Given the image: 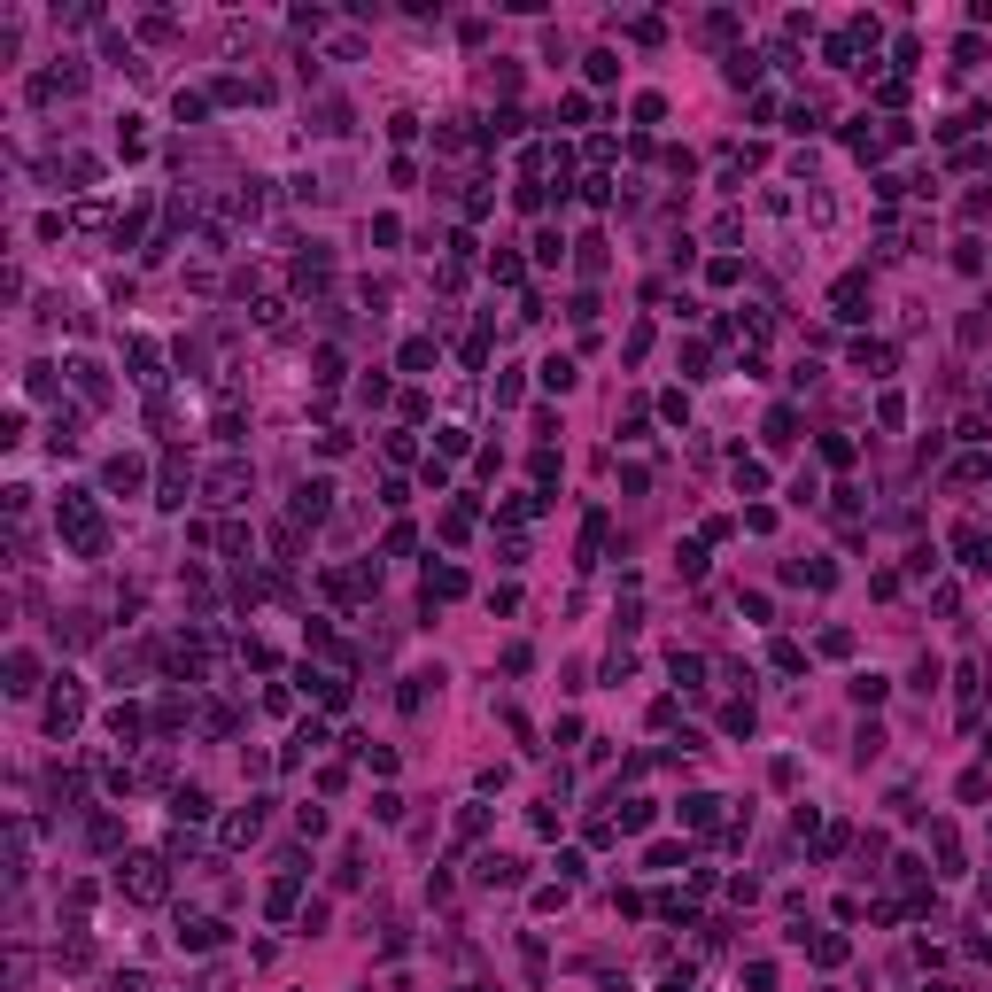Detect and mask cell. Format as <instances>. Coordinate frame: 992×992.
I'll use <instances>...</instances> for the list:
<instances>
[{
  "label": "cell",
  "instance_id": "cell-1",
  "mask_svg": "<svg viewBox=\"0 0 992 992\" xmlns=\"http://www.w3.org/2000/svg\"><path fill=\"white\" fill-rule=\"evenodd\" d=\"M55 520H62V543L78 551V559H101V551H109V527H101V512H94V496H86V488H62Z\"/></svg>",
  "mask_w": 992,
  "mask_h": 992
},
{
  "label": "cell",
  "instance_id": "cell-2",
  "mask_svg": "<svg viewBox=\"0 0 992 992\" xmlns=\"http://www.w3.org/2000/svg\"><path fill=\"white\" fill-rule=\"evenodd\" d=\"M78 721H86V698H78V682H70V675H55V698H47V737H70V729H78Z\"/></svg>",
  "mask_w": 992,
  "mask_h": 992
},
{
  "label": "cell",
  "instance_id": "cell-3",
  "mask_svg": "<svg viewBox=\"0 0 992 992\" xmlns=\"http://www.w3.org/2000/svg\"><path fill=\"white\" fill-rule=\"evenodd\" d=\"M124 892H132L140 907H156V899L171 892V876H163V860H156V853H140V860H132V876H124Z\"/></svg>",
  "mask_w": 992,
  "mask_h": 992
},
{
  "label": "cell",
  "instance_id": "cell-4",
  "mask_svg": "<svg viewBox=\"0 0 992 992\" xmlns=\"http://www.w3.org/2000/svg\"><path fill=\"white\" fill-rule=\"evenodd\" d=\"M178 946H187V953L225 946V923H217V915H178Z\"/></svg>",
  "mask_w": 992,
  "mask_h": 992
},
{
  "label": "cell",
  "instance_id": "cell-5",
  "mask_svg": "<svg viewBox=\"0 0 992 992\" xmlns=\"http://www.w3.org/2000/svg\"><path fill=\"white\" fill-rule=\"evenodd\" d=\"M264 806H272V798H249V806H233L217 837H225V845H256V830H264Z\"/></svg>",
  "mask_w": 992,
  "mask_h": 992
},
{
  "label": "cell",
  "instance_id": "cell-6",
  "mask_svg": "<svg viewBox=\"0 0 992 992\" xmlns=\"http://www.w3.org/2000/svg\"><path fill=\"white\" fill-rule=\"evenodd\" d=\"M210 496H217V505H241V496H249V466H241V458H225V466L210 473Z\"/></svg>",
  "mask_w": 992,
  "mask_h": 992
},
{
  "label": "cell",
  "instance_id": "cell-7",
  "mask_svg": "<svg viewBox=\"0 0 992 992\" xmlns=\"http://www.w3.org/2000/svg\"><path fill=\"white\" fill-rule=\"evenodd\" d=\"M830 303H837V318H845V326H853V318H869V311H860V303H869V279H860V272H845V279L830 287Z\"/></svg>",
  "mask_w": 992,
  "mask_h": 992
},
{
  "label": "cell",
  "instance_id": "cell-8",
  "mask_svg": "<svg viewBox=\"0 0 992 992\" xmlns=\"http://www.w3.org/2000/svg\"><path fill=\"white\" fill-rule=\"evenodd\" d=\"M62 372L78 380V396H86V404H109V372H101L94 357H70V365H62Z\"/></svg>",
  "mask_w": 992,
  "mask_h": 992
},
{
  "label": "cell",
  "instance_id": "cell-9",
  "mask_svg": "<svg viewBox=\"0 0 992 992\" xmlns=\"http://www.w3.org/2000/svg\"><path fill=\"white\" fill-rule=\"evenodd\" d=\"M953 551H961V566H969V574H992V535H985V527H961V535H953Z\"/></svg>",
  "mask_w": 992,
  "mask_h": 992
},
{
  "label": "cell",
  "instance_id": "cell-10",
  "mask_svg": "<svg viewBox=\"0 0 992 992\" xmlns=\"http://www.w3.org/2000/svg\"><path fill=\"white\" fill-rule=\"evenodd\" d=\"M171 815H178V830H187V822H210V791H202V783H178Z\"/></svg>",
  "mask_w": 992,
  "mask_h": 992
},
{
  "label": "cell",
  "instance_id": "cell-11",
  "mask_svg": "<svg viewBox=\"0 0 992 992\" xmlns=\"http://www.w3.org/2000/svg\"><path fill=\"white\" fill-rule=\"evenodd\" d=\"M187 488H195V473H187V458H171V466H163L156 505H163V512H178V505H187Z\"/></svg>",
  "mask_w": 992,
  "mask_h": 992
},
{
  "label": "cell",
  "instance_id": "cell-12",
  "mask_svg": "<svg viewBox=\"0 0 992 992\" xmlns=\"http://www.w3.org/2000/svg\"><path fill=\"white\" fill-rule=\"evenodd\" d=\"M326 512H333V481H303V496H295V520H326Z\"/></svg>",
  "mask_w": 992,
  "mask_h": 992
},
{
  "label": "cell",
  "instance_id": "cell-13",
  "mask_svg": "<svg viewBox=\"0 0 992 992\" xmlns=\"http://www.w3.org/2000/svg\"><path fill=\"white\" fill-rule=\"evenodd\" d=\"M140 481H148V466H140V458H109V466H101V488H117V496H132Z\"/></svg>",
  "mask_w": 992,
  "mask_h": 992
},
{
  "label": "cell",
  "instance_id": "cell-14",
  "mask_svg": "<svg viewBox=\"0 0 992 992\" xmlns=\"http://www.w3.org/2000/svg\"><path fill=\"white\" fill-rule=\"evenodd\" d=\"M675 815H682V822H690V830L705 837V830H714V822H721V798H714V791H698V798H682Z\"/></svg>",
  "mask_w": 992,
  "mask_h": 992
},
{
  "label": "cell",
  "instance_id": "cell-15",
  "mask_svg": "<svg viewBox=\"0 0 992 992\" xmlns=\"http://www.w3.org/2000/svg\"><path fill=\"white\" fill-rule=\"evenodd\" d=\"M32 682H40V660L32 651H8V698H32Z\"/></svg>",
  "mask_w": 992,
  "mask_h": 992
},
{
  "label": "cell",
  "instance_id": "cell-16",
  "mask_svg": "<svg viewBox=\"0 0 992 992\" xmlns=\"http://www.w3.org/2000/svg\"><path fill=\"white\" fill-rule=\"evenodd\" d=\"M845 148H853L860 163H876V148H884V132H876L869 117H853V124H845Z\"/></svg>",
  "mask_w": 992,
  "mask_h": 992
},
{
  "label": "cell",
  "instance_id": "cell-17",
  "mask_svg": "<svg viewBox=\"0 0 992 992\" xmlns=\"http://www.w3.org/2000/svg\"><path fill=\"white\" fill-rule=\"evenodd\" d=\"M434 597H466V574L458 566H427V605Z\"/></svg>",
  "mask_w": 992,
  "mask_h": 992
},
{
  "label": "cell",
  "instance_id": "cell-18",
  "mask_svg": "<svg viewBox=\"0 0 992 992\" xmlns=\"http://www.w3.org/2000/svg\"><path fill=\"white\" fill-rule=\"evenodd\" d=\"M853 365L869 372V380H884V372H892V350H884V341H853Z\"/></svg>",
  "mask_w": 992,
  "mask_h": 992
},
{
  "label": "cell",
  "instance_id": "cell-19",
  "mask_svg": "<svg viewBox=\"0 0 992 992\" xmlns=\"http://www.w3.org/2000/svg\"><path fill=\"white\" fill-rule=\"evenodd\" d=\"M140 729H148V721H140V705H109V737H117V744H132Z\"/></svg>",
  "mask_w": 992,
  "mask_h": 992
},
{
  "label": "cell",
  "instance_id": "cell-20",
  "mask_svg": "<svg viewBox=\"0 0 992 992\" xmlns=\"http://www.w3.org/2000/svg\"><path fill=\"white\" fill-rule=\"evenodd\" d=\"M535 372H543V388H551V396H566V388H574V357H543Z\"/></svg>",
  "mask_w": 992,
  "mask_h": 992
},
{
  "label": "cell",
  "instance_id": "cell-21",
  "mask_svg": "<svg viewBox=\"0 0 992 992\" xmlns=\"http://www.w3.org/2000/svg\"><path fill=\"white\" fill-rule=\"evenodd\" d=\"M613 830H651V798H621V815H613Z\"/></svg>",
  "mask_w": 992,
  "mask_h": 992
},
{
  "label": "cell",
  "instance_id": "cell-22",
  "mask_svg": "<svg viewBox=\"0 0 992 992\" xmlns=\"http://www.w3.org/2000/svg\"><path fill=\"white\" fill-rule=\"evenodd\" d=\"M488 279H496V287H520L527 264H520V256H488Z\"/></svg>",
  "mask_w": 992,
  "mask_h": 992
},
{
  "label": "cell",
  "instance_id": "cell-23",
  "mask_svg": "<svg viewBox=\"0 0 992 992\" xmlns=\"http://www.w3.org/2000/svg\"><path fill=\"white\" fill-rule=\"evenodd\" d=\"M434 365V341H427V333H411V341H404V372H427Z\"/></svg>",
  "mask_w": 992,
  "mask_h": 992
},
{
  "label": "cell",
  "instance_id": "cell-24",
  "mask_svg": "<svg viewBox=\"0 0 992 992\" xmlns=\"http://www.w3.org/2000/svg\"><path fill=\"white\" fill-rule=\"evenodd\" d=\"M791 434H798V411L776 404V411H768V442H791Z\"/></svg>",
  "mask_w": 992,
  "mask_h": 992
},
{
  "label": "cell",
  "instance_id": "cell-25",
  "mask_svg": "<svg viewBox=\"0 0 992 992\" xmlns=\"http://www.w3.org/2000/svg\"><path fill=\"white\" fill-rule=\"evenodd\" d=\"M311 380H318V388H333V380H341V350H318V357H311Z\"/></svg>",
  "mask_w": 992,
  "mask_h": 992
},
{
  "label": "cell",
  "instance_id": "cell-26",
  "mask_svg": "<svg viewBox=\"0 0 992 992\" xmlns=\"http://www.w3.org/2000/svg\"><path fill=\"white\" fill-rule=\"evenodd\" d=\"M559 256H566V233H559V225H543V233H535V264H559Z\"/></svg>",
  "mask_w": 992,
  "mask_h": 992
},
{
  "label": "cell",
  "instance_id": "cell-27",
  "mask_svg": "<svg viewBox=\"0 0 992 992\" xmlns=\"http://www.w3.org/2000/svg\"><path fill=\"white\" fill-rule=\"evenodd\" d=\"M705 279H714V287H737L744 264H737V256H714V264H705Z\"/></svg>",
  "mask_w": 992,
  "mask_h": 992
},
{
  "label": "cell",
  "instance_id": "cell-28",
  "mask_svg": "<svg viewBox=\"0 0 992 992\" xmlns=\"http://www.w3.org/2000/svg\"><path fill=\"white\" fill-rule=\"evenodd\" d=\"M171 117H178V124H202V117H210V101H202V94H178Z\"/></svg>",
  "mask_w": 992,
  "mask_h": 992
},
{
  "label": "cell",
  "instance_id": "cell-29",
  "mask_svg": "<svg viewBox=\"0 0 992 992\" xmlns=\"http://www.w3.org/2000/svg\"><path fill=\"white\" fill-rule=\"evenodd\" d=\"M582 202H589V210H605V202H613V178L589 171V178H582Z\"/></svg>",
  "mask_w": 992,
  "mask_h": 992
},
{
  "label": "cell",
  "instance_id": "cell-30",
  "mask_svg": "<svg viewBox=\"0 0 992 992\" xmlns=\"http://www.w3.org/2000/svg\"><path fill=\"white\" fill-rule=\"evenodd\" d=\"M884 690H892L884 675H853V698H860V705H884Z\"/></svg>",
  "mask_w": 992,
  "mask_h": 992
},
{
  "label": "cell",
  "instance_id": "cell-31",
  "mask_svg": "<svg viewBox=\"0 0 992 992\" xmlns=\"http://www.w3.org/2000/svg\"><path fill=\"white\" fill-rule=\"evenodd\" d=\"M815 961H822V969H837V961H845V938L822 931V938H815Z\"/></svg>",
  "mask_w": 992,
  "mask_h": 992
},
{
  "label": "cell",
  "instance_id": "cell-32",
  "mask_svg": "<svg viewBox=\"0 0 992 992\" xmlns=\"http://www.w3.org/2000/svg\"><path fill=\"white\" fill-rule=\"evenodd\" d=\"M876 427H907V404L899 396H876Z\"/></svg>",
  "mask_w": 992,
  "mask_h": 992
},
{
  "label": "cell",
  "instance_id": "cell-33",
  "mask_svg": "<svg viewBox=\"0 0 992 992\" xmlns=\"http://www.w3.org/2000/svg\"><path fill=\"white\" fill-rule=\"evenodd\" d=\"M675 566H682V582H698V574H705V551H698V543H682V551H675Z\"/></svg>",
  "mask_w": 992,
  "mask_h": 992
},
{
  "label": "cell",
  "instance_id": "cell-34",
  "mask_svg": "<svg viewBox=\"0 0 992 992\" xmlns=\"http://www.w3.org/2000/svg\"><path fill=\"white\" fill-rule=\"evenodd\" d=\"M295 830H303V837H326V806H295Z\"/></svg>",
  "mask_w": 992,
  "mask_h": 992
},
{
  "label": "cell",
  "instance_id": "cell-35",
  "mask_svg": "<svg viewBox=\"0 0 992 992\" xmlns=\"http://www.w3.org/2000/svg\"><path fill=\"white\" fill-rule=\"evenodd\" d=\"M768 660H776V675H798V667H806V651H798V643H776Z\"/></svg>",
  "mask_w": 992,
  "mask_h": 992
},
{
  "label": "cell",
  "instance_id": "cell-36",
  "mask_svg": "<svg viewBox=\"0 0 992 992\" xmlns=\"http://www.w3.org/2000/svg\"><path fill=\"white\" fill-rule=\"evenodd\" d=\"M698 675H705V660H690V651H675V682H682V690H698Z\"/></svg>",
  "mask_w": 992,
  "mask_h": 992
},
{
  "label": "cell",
  "instance_id": "cell-37",
  "mask_svg": "<svg viewBox=\"0 0 992 992\" xmlns=\"http://www.w3.org/2000/svg\"><path fill=\"white\" fill-rule=\"evenodd\" d=\"M737 488H768V466H760V458H737Z\"/></svg>",
  "mask_w": 992,
  "mask_h": 992
},
{
  "label": "cell",
  "instance_id": "cell-38",
  "mask_svg": "<svg viewBox=\"0 0 992 992\" xmlns=\"http://www.w3.org/2000/svg\"><path fill=\"white\" fill-rule=\"evenodd\" d=\"M109 992H148V977L132 969V977H117V985H109Z\"/></svg>",
  "mask_w": 992,
  "mask_h": 992
}]
</instances>
